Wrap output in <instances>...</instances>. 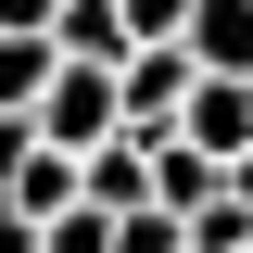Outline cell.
Segmentation results:
<instances>
[{"mask_svg": "<svg viewBox=\"0 0 253 253\" xmlns=\"http://www.w3.org/2000/svg\"><path fill=\"white\" fill-rule=\"evenodd\" d=\"M190 89H203V63H190V51H139V63L114 76V101H126V139H139V152H165V139L190 126Z\"/></svg>", "mask_w": 253, "mask_h": 253, "instance_id": "cell-1", "label": "cell"}, {"mask_svg": "<svg viewBox=\"0 0 253 253\" xmlns=\"http://www.w3.org/2000/svg\"><path fill=\"white\" fill-rule=\"evenodd\" d=\"M177 139H190L203 165H241V152H253V89H241V76H203V89H190V126H177Z\"/></svg>", "mask_w": 253, "mask_h": 253, "instance_id": "cell-2", "label": "cell"}, {"mask_svg": "<svg viewBox=\"0 0 253 253\" xmlns=\"http://www.w3.org/2000/svg\"><path fill=\"white\" fill-rule=\"evenodd\" d=\"M51 51H63V63H89V76H126V63H139V38H126V13H114V0H63Z\"/></svg>", "mask_w": 253, "mask_h": 253, "instance_id": "cell-3", "label": "cell"}, {"mask_svg": "<svg viewBox=\"0 0 253 253\" xmlns=\"http://www.w3.org/2000/svg\"><path fill=\"white\" fill-rule=\"evenodd\" d=\"M177 51L203 63V76H241V89H253V0H203Z\"/></svg>", "mask_w": 253, "mask_h": 253, "instance_id": "cell-4", "label": "cell"}, {"mask_svg": "<svg viewBox=\"0 0 253 253\" xmlns=\"http://www.w3.org/2000/svg\"><path fill=\"white\" fill-rule=\"evenodd\" d=\"M76 177H89V215H152V152H139V139H114V152H89Z\"/></svg>", "mask_w": 253, "mask_h": 253, "instance_id": "cell-5", "label": "cell"}, {"mask_svg": "<svg viewBox=\"0 0 253 253\" xmlns=\"http://www.w3.org/2000/svg\"><path fill=\"white\" fill-rule=\"evenodd\" d=\"M215 190H228V165H203V152H190V139H165V152H152V203H165V215H203V203H215Z\"/></svg>", "mask_w": 253, "mask_h": 253, "instance_id": "cell-6", "label": "cell"}, {"mask_svg": "<svg viewBox=\"0 0 253 253\" xmlns=\"http://www.w3.org/2000/svg\"><path fill=\"white\" fill-rule=\"evenodd\" d=\"M51 76H63V51H51V38H0V114H26V126H38Z\"/></svg>", "mask_w": 253, "mask_h": 253, "instance_id": "cell-7", "label": "cell"}, {"mask_svg": "<svg viewBox=\"0 0 253 253\" xmlns=\"http://www.w3.org/2000/svg\"><path fill=\"white\" fill-rule=\"evenodd\" d=\"M114 13H126V38H139V51H177L203 0H114Z\"/></svg>", "mask_w": 253, "mask_h": 253, "instance_id": "cell-8", "label": "cell"}, {"mask_svg": "<svg viewBox=\"0 0 253 253\" xmlns=\"http://www.w3.org/2000/svg\"><path fill=\"white\" fill-rule=\"evenodd\" d=\"M114 253H190V228L152 203V215H114Z\"/></svg>", "mask_w": 253, "mask_h": 253, "instance_id": "cell-9", "label": "cell"}, {"mask_svg": "<svg viewBox=\"0 0 253 253\" xmlns=\"http://www.w3.org/2000/svg\"><path fill=\"white\" fill-rule=\"evenodd\" d=\"M38 253H114V215H89V203H76L63 228H38Z\"/></svg>", "mask_w": 253, "mask_h": 253, "instance_id": "cell-10", "label": "cell"}, {"mask_svg": "<svg viewBox=\"0 0 253 253\" xmlns=\"http://www.w3.org/2000/svg\"><path fill=\"white\" fill-rule=\"evenodd\" d=\"M26 165H38V126H26V114H0V203H13V177H26Z\"/></svg>", "mask_w": 253, "mask_h": 253, "instance_id": "cell-11", "label": "cell"}, {"mask_svg": "<svg viewBox=\"0 0 253 253\" xmlns=\"http://www.w3.org/2000/svg\"><path fill=\"white\" fill-rule=\"evenodd\" d=\"M63 26V0H0V38H51Z\"/></svg>", "mask_w": 253, "mask_h": 253, "instance_id": "cell-12", "label": "cell"}, {"mask_svg": "<svg viewBox=\"0 0 253 253\" xmlns=\"http://www.w3.org/2000/svg\"><path fill=\"white\" fill-rule=\"evenodd\" d=\"M0 253H38V228H26V215H13V203H0Z\"/></svg>", "mask_w": 253, "mask_h": 253, "instance_id": "cell-13", "label": "cell"}, {"mask_svg": "<svg viewBox=\"0 0 253 253\" xmlns=\"http://www.w3.org/2000/svg\"><path fill=\"white\" fill-rule=\"evenodd\" d=\"M228 203H241V215H253V152H241V165H228Z\"/></svg>", "mask_w": 253, "mask_h": 253, "instance_id": "cell-14", "label": "cell"}]
</instances>
